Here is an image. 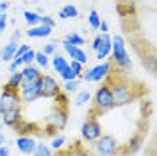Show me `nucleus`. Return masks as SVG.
<instances>
[{
    "label": "nucleus",
    "instance_id": "20",
    "mask_svg": "<svg viewBox=\"0 0 157 156\" xmlns=\"http://www.w3.org/2000/svg\"><path fill=\"white\" fill-rule=\"evenodd\" d=\"M39 18H41V14L34 13V11H23V20L27 22V25H29V27L39 25Z\"/></svg>",
    "mask_w": 157,
    "mask_h": 156
},
{
    "label": "nucleus",
    "instance_id": "16",
    "mask_svg": "<svg viewBox=\"0 0 157 156\" xmlns=\"http://www.w3.org/2000/svg\"><path fill=\"white\" fill-rule=\"evenodd\" d=\"M52 29L54 27H48V25H34V27H30L27 29V36L29 38H48L50 34H52Z\"/></svg>",
    "mask_w": 157,
    "mask_h": 156
},
{
    "label": "nucleus",
    "instance_id": "31",
    "mask_svg": "<svg viewBox=\"0 0 157 156\" xmlns=\"http://www.w3.org/2000/svg\"><path fill=\"white\" fill-rule=\"evenodd\" d=\"M34 54H36V52H34L32 49H29L23 56H21V63H23V65H32V61H34Z\"/></svg>",
    "mask_w": 157,
    "mask_h": 156
},
{
    "label": "nucleus",
    "instance_id": "26",
    "mask_svg": "<svg viewBox=\"0 0 157 156\" xmlns=\"http://www.w3.org/2000/svg\"><path fill=\"white\" fill-rule=\"evenodd\" d=\"M63 90H64L66 93L77 92V90H78V77H77V79H71V81H64V84H63Z\"/></svg>",
    "mask_w": 157,
    "mask_h": 156
},
{
    "label": "nucleus",
    "instance_id": "18",
    "mask_svg": "<svg viewBox=\"0 0 157 156\" xmlns=\"http://www.w3.org/2000/svg\"><path fill=\"white\" fill-rule=\"evenodd\" d=\"M52 67H54L56 72L61 74L63 70L68 67V61H66V58H64L63 54H57V52H56V54H54V58H52Z\"/></svg>",
    "mask_w": 157,
    "mask_h": 156
},
{
    "label": "nucleus",
    "instance_id": "29",
    "mask_svg": "<svg viewBox=\"0 0 157 156\" xmlns=\"http://www.w3.org/2000/svg\"><path fill=\"white\" fill-rule=\"evenodd\" d=\"M59 76H61V79H63V81H71V79H77L78 77V74H75V72L70 68V67H66V68L63 70Z\"/></svg>",
    "mask_w": 157,
    "mask_h": 156
},
{
    "label": "nucleus",
    "instance_id": "4",
    "mask_svg": "<svg viewBox=\"0 0 157 156\" xmlns=\"http://www.w3.org/2000/svg\"><path fill=\"white\" fill-rule=\"evenodd\" d=\"M93 149L97 156H116L120 153V144L113 135H100L93 142Z\"/></svg>",
    "mask_w": 157,
    "mask_h": 156
},
{
    "label": "nucleus",
    "instance_id": "33",
    "mask_svg": "<svg viewBox=\"0 0 157 156\" xmlns=\"http://www.w3.org/2000/svg\"><path fill=\"white\" fill-rule=\"evenodd\" d=\"M39 23H41V25H48V27H54V25H56L54 18H52V16H48V14H41Z\"/></svg>",
    "mask_w": 157,
    "mask_h": 156
},
{
    "label": "nucleus",
    "instance_id": "2",
    "mask_svg": "<svg viewBox=\"0 0 157 156\" xmlns=\"http://www.w3.org/2000/svg\"><path fill=\"white\" fill-rule=\"evenodd\" d=\"M111 54H113V61L120 68V72H128L132 68V59H130L127 49H125V39L120 34L111 38Z\"/></svg>",
    "mask_w": 157,
    "mask_h": 156
},
{
    "label": "nucleus",
    "instance_id": "32",
    "mask_svg": "<svg viewBox=\"0 0 157 156\" xmlns=\"http://www.w3.org/2000/svg\"><path fill=\"white\" fill-rule=\"evenodd\" d=\"M64 142H66V138L63 137V135H59V137H56L54 140H52V146H50V149H61V147L64 146Z\"/></svg>",
    "mask_w": 157,
    "mask_h": 156
},
{
    "label": "nucleus",
    "instance_id": "41",
    "mask_svg": "<svg viewBox=\"0 0 157 156\" xmlns=\"http://www.w3.org/2000/svg\"><path fill=\"white\" fill-rule=\"evenodd\" d=\"M20 36H21V32H20V31H14V32H13V36H11V41H14V43H16V41L20 39Z\"/></svg>",
    "mask_w": 157,
    "mask_h": 156
},
{
    "label": "nucleus",
    "instance_id": "34",
    "mask_svg": "<svg viewBox=\"0 0 157 156\" xmlns=\"http://www.w3.org/2000/svg\"><path fill=\"white\" fill-rule=\"evenodd\" d=\"M23 63H21V58H13L9 63V72H16V68L18 67H21Z\"/></svg>",
    "mask_w": 157,
    "mask_h": 156
},
{
    "label": "nucleus",
    "instance_id": "5",
    "mask_svg": "<svg viewBox=\"0 0 157 156\" xmlns=\"http://www.w3.org/2000/svg\"><path fill=\"white\" fill-rule=\"evenodd\" d=\"M100 135H102V126L97 120V115H89L82 122V126H80V137H82V140L88 142V144H93Z\"/></svg>",
    "mask_w": 157,
    "mask_h": 156
},
{
    "label": "nucleus",
    "instance_id": "6",
    "mask_svg": "<svg viewBox=\"0 0 157 156\" xmlns=\"http://www.w3.org/2000/svg\"><path fill=\"white\" fill-rule=\"evenodd\" d=\"M18 93L21 102L25 104L36 102L38 99H41V77L36 81H30V83H21L18 88Z\"/></svg>",
    "mask_w": 157,
    "mask_h": 156
},
{
    "label": "nucleus",
    "instance_id": "40",
    "mask_svg": "<svg viewBox=\"0 0 157 156\" xmlns=\"http://www.w3.org/2000/svg\"><path fill=\"white\" fill-rule=\"evenodd\" d=\"M100 43H102V34H100V36H97V38L93 39V45H91V47H93V50H97Z\"/></svg>",
    "mask_w": 157,
    "mask_h": 156
},
{
    "label": "nucleus",
    "instance_id": "37",
    "mask_svg": "<svg viewBox=\"0 0 157 156\" xmlns=\"http://www.w3.org/2000/svg\"><path fill=\"white\" fill-rule=\"evenodd\" d=\"M71 156H95V154H91L89 151H84V149H80V147H78V149H77V151H75Z\"/></svg>",
    "mask_w": 157,
    "mask_h": 156
},
{
    "label": "nucleus",
    "instance_id": "19",
    "mask_svg": "<svg viewBox=\"0 0 157 156\" xmlns=\"http://www.w3.org/2000/svg\"><path fill=\"white\" fill-rule=\"evenodd\" d=\"M78 14V9L73 6V4H68V6H64L63 9L59 11V18L61 20H66V18H75Z\"/></svg>",
    "mask_w": 157,
    "mask_h": 156
},
{
    "label": "nucleus",
    "instance_id": "22",
    "mask_svg": "<svg viewBox=\"0 0 157 156\" xmlns=\"http://www.w3.org/2000/svg\"><path fill=\"white\" fill-rule=\"evenodd\" d=\"M100 22H102V18H100V14L97 13V9H91L88 14V23L89 27H93V29H98L100 27Z\"/></svg>",
    "mask_w": 157,
    "mask_h": 156
},
{
    "label": "nucleus",
    "instance_id": "14",
    "mask_svg": "<svg viewBox=\"0 0 157 156\" xmlns=\"http://www.w3.org/2000/svg\"><path fill=\"white\" fill-rule=\"evenodd\" d=\"M20 74H21V83H30V81H36V79H39L43 76L41 70L38 67H34V65H25V68Z\"/></svg>",
    "mask_w": 157,
    "mask_h": 156
},
{
    "label": "nucleus",
    "instance_id": "27",
    "mask_svg": "<svg viewBox=\"0 0 157 156\" xmlns=\"http://www.w3.org/2000/svg\"><path fill=\"white\" fill-rule=\"evenodd\" d=\"M57 45H59V41H57V39H54V41H50L48 45H45L41 52H43V54H47V56H54V54H56V50H57Z\"/></svg>",
    "mask_w": 157,
    "mask_h": 156
},
{
    "label": "nucleus",
    "instance_id": "12",
    "mask_svg": "<svg viewBox=\"0 0 157 156\" xmlns=\"http://www.w3.org/2000/svg\"><path fill=\"white\" fill-rule=\"evenodd\" d=\"M2 118H0V122L4 124V126L7 127H16L20 120H21V109L16 108V109H9V111H4V113H0Z\"/></svg>",
    "mask_w": 157,
    "mask_h": 156
},
{
    "label": "nucleus",
    "instance_id": "23",
    "mask_svg": "<svg viewBox=\"0 0 157 156\" xmlns=\"http://www.w3.org/2000/svg\"><path fill=\"white\" fill-rule=\"evenodd\" d=\"M32 156H54V154H52L50 146H47V144H38L36 149H34V153H32Z\"/></svg>",
    "mask_w": 157,
    "mask_h": 156
},
{
    "label": "nucleus",
    "instance_id": "13",
    "mask_svg": "<svg viewBox=\"0 0 157 156\" xmlns=\"http://www.w3.org/2000/svg\"><path fill=\"white\" fill-rule=\"evenodd\" d=\"M141 146H143V135H134V137L123 146V149L120 151V154H123V156L134 154V153H137V151L141 149Z\"/></svg>",
    "mask_w": 157,
    "mask_h": 156
},
{
    "label": "nucleus",
    "instance_id": "21",
    "mask_svg": "<svg viewBox=\"0 0 157 156\" xmlns=\"http://www.w3.org/2000/svg\"><path fill=\"white\" fill-rule=\"evenodd\" d=\"M20 84H21V74H20V72H11V77H9V81L6 83V88L18 90Z\"/></svg>",
    "mask_w": 157,
    "mask_h": 156
},
{
    "label": "nucleus",
    "instance_id": "44",
    "mask_svg": "<svg viewBox=\"0 0 157 156\" xmlns=\"http://www.w3.org/2000/svg\"><path fill=\"white\" fill-rule=\"evenodd\" d=\"M0 129H2V122H0Z\"/></svg>",
    "mask_w": 157,
    "mask_h": 156
},
{
    "label": "nucleus",
    "instance_id": "7",
    "mask_svg": "<svg viewBox=\"0 0 157 156\" xmlns=\"http://www.w3.org/2000/svg\"><path fill=\"white\" fill-rule=\"evenodd\" d=\"M111 72H113V63H109V61H102L100 65L86 70V72H82L80 77L84 79V81H88V83H98V81H102V79L107 77Z\"/></svg>",
    "mask_w": 157,
    "mask_h": 156
},
{
    "label": "nucleus",
    "instance_id": "10",
    "mask_svg": "<svg viewBox=\"0 0 157 156\" xmlns=\"http://www.w3.org/2000/svg\"><path fill=\"white\" fill-rule=\"evenodd\" d=\"M36 140L32 137H27V135H20L16 138V147H18V151L21 154H27V156H32L34 153V149H36Z\"/></svg>",
    "mask_w": 157,
    "mask_h": 156
},
{
    "label": "nucleus",
    "instance_id": "42",
    "mask_svg": "<svg viewBox=\"0 0 157 156\" xmlns=\"http://www.w3.org/2000/svg\"><path fill=\"white\" fill-rule=\"evenodd\" d=\"M7 7H9V4H7V2H2V4H0V13H6Z\"/></svg>",
    "mask_w": 157,
    "mask_h": 156
},
{
    "label": "nucleus",
    "instance_id": "30",
    "mask_svg": "<svg viewBox=\"0 0 157 156\" xmlns=\"http://www.w3.org/2000/svg\"><path fill=\"white\" fill-rule=\"evenodd\" d=\"M68 67H70L71 70H73L75 74H78V77H80V74L84 72V65H82V63H78V61H75V59L68 61Z\"/></svg>",
    "mask_w": 157,
    "mask_h": 156
},
{
    "label": "nucleus",
    "instance_id": "38",
    "mask_svg": "<svg viewBox=\"0 0 157 156\" xmlns=\"http://www.w3.org/2000/svg\"><path fill=\"white\" fill-rule=\"evenodd\" d=\"M98 29L102 31L104 34H107V32H109V23L105 22V20H102V22H100V27H98Z\"/></svg>",
    "mask_w": 157,
    "mask_h": 156
},
{
    "label": "nucleus",
    "instance_id": "35",
    "mask_svg": "<svg viewBox=\"0 0 157 156\" xmlns=\"http://www.w3.org/2000/svg\"><path fill=\"white\" fill-rule=\"evenodd\" d=\"M7 27V14L6 13H0V32H4Z\"/></svg>",
    "mask_w": 157,
    "mask_h": 156
},
{
    "label": "nucleus",
    "instance_id": "39",
    "mask_svg": "<svg viewBox=\"0 0 157 156\" xmlns=\"http://www.w3.org/2000/svg\"><path fill=\"white\" fill-rule=\"evenodd\" d=\"M9 154H11L9 147H7V146H4V144H2V146H0V156H9Z\"/></svg>",
    "mask_w": 157,
    "mask_h": 156
},
{
    "label": "nucleus",
    "instance_id": "24",
    "mask_svg": "<svg viewBox=\"0 0 157 156\" xmlns=\"http://www.w3.org/2000/svg\"><path fill=\"white\" fill-rule=\"evenodd\" d=\"M64 41H68V43H71V45H75V47H82L86 41H84V38L82 36H78V34H75V32H70L68 36L64 38Z\"/></svg>",
    "mask_w": 157,
    "mask_h": 156
},
{
    "label": "nucleus",
    "instance_id": "15",
    "mask_svg": "<svg viewBox=\"0 0 157 156\" xmlns=\"http://www.w3.org/2000/svg\"><path fill=\"white\" fill-rule=\"evenodd\" d=\"M95 52H97V59H100V61L109 58V54H111V36L102 34V43L98 45V49Z\"/></svg>",
    "mask_w": 157,
    "mask_h": 156
},
{
    "label": "nucleus",
    "instance_id": "36",
    "mask_svg": "<svg viewBox=\"0 0 157 156\" xmlns=\"http://www.w3.org/2000/svg\"><path fill=\"white\" fill-rule=\"evenodd\" d=\"M29 49H30L29 45H21V47H18V49H16V52H14V58H21V56H23V54H25Z\"/></svg>",
    "mask_w": 157,
    "mask_h": 156
},
{
    "label": "nucleus",
    "instance_id": "1",
    "mask_svg": "<svg viewBox=\"0 0 157 156\" xmlns=\"http://www.w3.org/2000/svg\"><path fill=\"white\" fill-rule=\"evenodd\" d=\"M107 77H111V83H107L111 92H113V99H114V106H127L130 104L136 95H134V86L130 84V81L123 76H114L113 72Z\"/></svg>",
    "mask_w": 157,
    "mask_h": 156
},
{
    "label": "nucleus",
    "instance_id": "25",
    "mask_svg": "<svg viewBox=\"0 0 157 156\" xmlns=\"http://www.w3.org/2000/svg\"><path fill=\"white\" fill-rule=\"evenodd\" d=\"M34 61L38 63V68L47 70V67H48V56L43 54V52H36V54H34Z\"/></svg>",
    "mask_w": 157,
    "mask_h": 156
},
{
    "label": "nucleus",
    "instance_id": "43",
    "mask_svg": "<svg viewBox=\"0 0 157 156\" xmlns=\"http://www.w3.org/2000/svg\"><path fill=\"white\" fill-rule=\"evenodd\" d=\"M6 142V137H4V133H2V129H0V146Z\"/></svg>",
    "mask_w": 157,
    "mask_h": 156
},
{
    "label": "nucleus",
    "instance_id": "9",
    "mask_svg": "<svg viewBox=\"0 0 157 156\" xmlns=\"http://www.w3.org/2000/svg\"><path fill=\"white\" fill-rule=\"evenodd\" d=\"M61 93V86L52 76H41V99H54Z\"/></svg>",
    "mask_w": 157,
    "mask_h": 156
},
{
    "label": "nucleus",
    "instance_id": "17",
    "mask_svg": "<svg viewBox=\"0 0 157 156\" xmlns=\"http://www.w3.org/2000/svg\"><path fill=\"white\" fill-rule=\"evenodd\" d=\"M18 49V43H14V41H9L7 45H4L2 50H0V59L2 61H11V59L14 58V52Z\"/></svg>",
    "mask_w": 157,
    "mask_h": 156
},
{
    "label": "nucleus",
    "instance_id": "28",
    "mask_svg": "<svg viewBox=\"0 0 157 156\" xmlns=\"http://www.w3.org/2000/svg\"><path fill=\"white\" fill-rule=\"evenodd\" d=\"M88 101H91V93L89 92H80L75 99V106H84Z\"/></svg>",
    "mask_w": 157,
    "mask_h": 156
},
{
    "label": "nucleus",
    "instance_id": "11",
    "mask_svg": "<svg viewBox=\"0 0 157 156\" xmlns=\"http://www.w3.org/2000/svg\"><path fill=\"white\" fill-rule=\"evenodd\" d=\"M63 49H64V52L68 54V58L75 59V61L82 63V65L88 63V54L80 49V47H75V45H71V43H68V41H63Z\"/></svg>",
    "mask_w": 157,
    "mask_h": 156
},
{
    "label": "nucleus",
    "instance_id": "8",
    "mask_svg": "<svg viewBox=\"0 0 157 156\" xmlns=\"http://www.w3.org/2000/svg\"><path fill=\"white\" fill-rule=\"evenodd\" d=\"M21 106V99H20L18 90H11V88L4 86V92L0 95V113L9 111V109H16Z\"/></svg>",
    "mask_w": 157,
    "mask_h": 156
},
{
    "label": "nucleus",
    "instance_id": "3",
    "mask_svg": "<svg viewBox=\"0 0 157 156\" xmlns=\"http://www.w3.org/2000/svg\"><path fill=\"white\" fill-rule=\"evenodd\" d=\"M114 108V99H113V92L109 84H102L97 88L95 95H93V109H91V115H104L107 113L109 109Z\"/></svg>",
    "mask_w": 157,
    "mask_h": 156
}]
</instances>
